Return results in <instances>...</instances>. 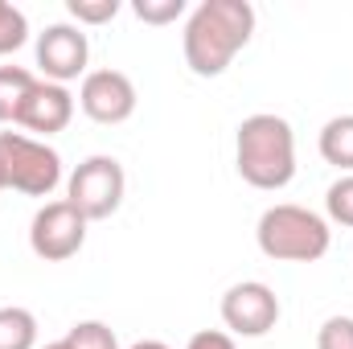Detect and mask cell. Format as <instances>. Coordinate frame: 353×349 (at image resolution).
<instances>
[{
	"instance_id": "1",
	"label": "cell",
	"mask_w": 353,
	"mask_h": 349,
	"mask_svg": "<svg viewBox=\"0 0 353 349\" xmlns=\"http://www.w3.org/2000/svg\"><path fill=\"white\" fill-rule=\"evenodd\" d=\"M255 33V8L247 0H201L181 33L185 66L197 79H218L234 62V54Z\"/></svg>"
},
{
	"instance_id": "2",
	"label": "cell",
	"mask_w": 353,
	"mask_h": 349,
	"mask_svg": "<svg viewBox=\"0 0 353 349\" xmlns=\"http://www.w3.org/2000/svg\"><path fill=\"white\" fill-rule=\"evenodd\" d=\"M234 169L251 189L275 193L296 177V132L283 115H247L234 136Z\"/></svg>"
},
{
	"instance_id": "3",
	"label": "cell",
	"mask_w": 353,
	"mask_h": 349,
	"mask_svg": "<svg viewBox=\"0 0 353 349\" xmlns=\"http://www.w3.org/2000/svg\"><path fill=\"white\" fill-rule=\"evenodd\" d=\"M255 243L275 263H316L329 255L333 230L321 214L292 206V201H279V206L263 210V218L255 226Z\"/></svg>"
},
{
	"instance_id": "4",
	"label": "cell",
	"mask_w": 353,
	"mask_h": 349,
	"mask_svg": "<svg viewBox=\"0 0 353 349\" xmlns=\"http://www.w3.org/2000/svg\"><path fill=\"white\" fill-rule=\"evenodd\" d=\"M0 185L25 197H50L62 185V157L25 132H0Z\"/></svg>"
},
{
	"instance_id": "5",
	"label": "cell",
	"mask_w": 353,
	"mask_h": 349,
	"mask_svg": "<svg viewBox=\"0 0 353 349\" xmlns=\"http://www.w3.org/2000/svg\"><path fill=\"white\" fill-rule=\"evenodd\" d=\"M123 193H128V177H123V165L115 157H87L66 181V201L87 222L111 218L123 206Z\"/></svg>"
},
{
	"instance_id": "6",
	"label": "cell",
	"mask_w": 353,
	"mask_h": 349,
	"mask_svg": "<svg viewBox=\"0 0 353 349\" xmlns=\"http://www.w3.org/2000/svg\"><path fill=\"white\" fill-rule=\"evenodd\" d=\"M87 226L90 222L66 201V197H62V201H46V206L33 214V222H29V247H33L37 259L66 263L83 251Z\"/></svg>"
},
{
	"instance_id": "7",
	"label": "cell",
	"mask_w": 353,
	"mask_h": 349,
	"mask_svg": "<svg viewBox=\"0 0 353 349\" xmlns=\"http://www.w3.org/2000/svg\"><path fill=\"white\" fill-rule=\"evenodd\" d=\"M222 325L234 337H267L279 325V296L263 279H243L222 296Z\"/></svg>"
},
{
	"instance_id": "8",
	"label": "cell",
	"mask_w": 353,
	"mask_h": 349,
	"mask_svg": "<svg viewBox=\"0 0 353 349\" xmlns=\"http://www.w3.org/2000/svg\"><path fill=\"white\" fill-rule=\"evenodd\" d=\"M87 62H90V41L79 25H46V33H37V70L46 74V83H74L87 79Z\"/></svg>"
},
{
	"instance_id": "9",
	"label": "cell",
	"mask_w": 353,
	"mask_h": 349,
	"mask_svg": "<svg viewBox=\"0 0 353 349\" xmlns=\"http://www.w3.org/2000/svg\"><path fill=\"white\" fill-rule=\"evenodd\" d=\"M79 107L94 123H128L136 115V83L123 70H87L79 87Z\"/></svg>"
},
{
	"instance_id": "10",
	"label": "cell",
	"mask_w": 353,
	"mask_h": 349,
	"mask_svg": "<svg viewBox=\"0 0 353 349\" xmlns=\"http://www.w3.org/2000/svg\"><path fill=\"white\" fill-rule=\"evenodd\" d=\"M70 119H74V94L66 87H58V83L37 79V87L29 90L25 107H21L17 128H29L37 136H54V132H66Z\"/></svg>"
},
{
	"instance_id": "11",
	"label": "cell",
	"mask_w": 353,
	"mask_h": 349,
	"mask_svg": "<svg viewBox=\"0 0 353 349\" xmlns=\"http://www.w3.org/2000/svg\"><path fill=\"white\" fill-rule=\"evenodd\" d=\"M325 165L353 173V115H333L325 128H321V140H316Z\"/></svg>"
},
{
	"instance_id": "12",
	"label": "cell",
	"mask_w": 353,
	"mask_h": 349,
	"mask_svg": "<svg viewBox=\"0 0 353 349\" xmlns=\"http://www.w3.org/2000/svg\"><path fill=\"white\" fill-rule=\"evenodd\" d=\"M33 87H37V79L25 66H0V123L21 119V107H25Z\"/></svg>"
},
{
	"instance_id": "13",
	"label": "cell",
	"mask_w": 353,
	"mask_h": 349,
	"mask_svg": "<svg viewBox=\"0 0 353 349\" xmlns=\"http://www.w3.org/2000/svg\"><path fill=\"white\" fill-rule=\"evenodd\" d=\"M0 349H37V317L21 304L0 308Z\"/></svg>"
},
{
	"instance_id": "14",
	"label": "cell",
	"mask_w": 353,
	"mask_h": 349,
	"mask_svg": "<svg viewBox=\"0 0 353 349\" xmlns=\"http://www.w3.org/2000/svg\"><path fill=\"white\" fill-rule=\"evenodd\" d=\"M25 41H29V21H25V12H21L17 4L0 0V58H4V54H17Z\"/></svg>"
},
{
	"instance_id": "15",
	"label": "cell",
	"mask_w": 353,
	"mask_h": 349,
	"mask_svg": "<svg viewBox=\"0 0 353 349\" xmlns=\"http://www.w3.org/2000/svg\"><path fill=\"white\" fill-rule=\"evenodd\" d=\"M325 210H329V222L337 226H350L353 230V173H341L329 193H325Z\"/></svg>"
},
{
	"instance_id": "16",
	"label": "cell",
	"mask_w": 353,
	"mask_h": 349,
	"mask_svg": "<svg viewBox=\"0 0 353 349\" xmlns=\"http://www.w3.org/2000/svg\"><path fill=\"white\" fill-rule=\"evenodd\" d=\"M70 349H119L115 341V329L103 325V321H79L70 333H66Z\"/></svg>"
},
{
	"instance_id": "17",
	"label": "cell",
	"mask_w": 353,
	"mask_h": 349,
	"mask_svg": "<svg viewBox=\"0 0 353 349\" xmlns=\"http://www.w3.org/2000/svg\"><path fill=\"white\" fill-rule=\"evenodd\" d=\"M66 12L79 21V29L83 25H107V21H115L119 0H66Z\"/></svg>"
},
{
	"instance_id": "18",
	"label": "cell",
	"mask_w": 353,
	"mask_h": 349,
	"mask_svg": "<svg viewBox=\"0 0 353 349\" xmlns=\"http://www.w3.org/2000/svg\"><path fill=\"white\" fill-rule=\"evenodd\" d=\"M132 12L144 25H173L176 17H185V0H132Z\"/></svg>"
},
{
	"instance_id": "19",
	"label": "cell",
	"mask_w": 353,
	"mask_h": 349,
	"mask_svg": "<svg viewBox=\"0 0 353 349\" xmlns=\"http://www.w3.org/2000/svg\"><path fill=\"white\" fill-rule=\"evenodd\" d=\"M316 349H353V317H329L316 329Z\"/></svg>"
},
{
	"instance_id": "20",
	"label": "cell",
	"mask_w": 353,
	"mask_h": 349,
	"mask_svg": "<svg viewBox=\"0 0 353 349\" xmlns=\"http://www.w3.org/2000/svg\"><path fill=\"white\" fill-rule=\"evenodd\" d=\"M185 349H239V346H234V337L222 333V329H201V333L189 337V346Z\"/></svg>"
},
{
	"instance_id": "21",
	"label": "cell",
	"mask_w": 353,
	"mask_h": 349,
	"mask_svg": "<svg viewBox=\"0 0 353 349\" xmlns=\"http://www.w3.org/2000/svg\"><path fill=\"white\" fill-rule=\"evenodd\" d=\"M132 349H169V346H165V341H136Z\"/></svg>"
},
{
	"instance_id": "22",
	"label": "cell",
	"mask_w": 353,
	"mask_h": 349,
	"mask_svg": "<svg viewBox=\"0 0 353 349\" xmlns=\"http://www.w3.org/2000/svg\"><path fill=\"white\" fill-rule=\"evenodd\" d=\"M41 349H70V341L62 337V341H50V346H41Z\"/></svg>"
},
{
	"instance_id": "23",
	"label": "cell",
	"mask_w": 353,
	"mask_h": 349,
	"mask_svg": "<svg viewBox=\"0 0 353 349\" xmlns=\"http://www.w3.org/2000/svg\"><path fill=\"white\" fill-rule=\"evenodd\" d=\"M0 189H4V185H0Z\"/></svg>"
}]
</instances>
